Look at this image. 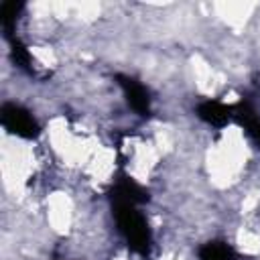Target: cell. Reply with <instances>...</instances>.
I'll list each match as a JSON object with an SVG mask.
<instances>
[{
  "instance_id": "cell-2",
  "label": "cell",
  "mask_w": 260,
  "mask_h": 260,
  "mask_svg": "<svg viewBox=\"0 0 260 260\" xmlns=\"http://www.w3.org/2000/svg\"><path fill=\"white\" fill-rule=\"evenodd\" d=\"M211 10L215 12V18L230 28H244L256 10V4H246V2H221L213 4Z\"/></svg>"
},
{
  "instance_id": "cell-1",
  "label": "cell",
  "mask_w": 260,
  "mask_h": 260,
  "mask_svg": "<svg viewBox=\"0 0 260 260\" xmlns=\"http://www.w3.org/2000/svg\"><path fill=\"white\" fill-rule=\"evenodd\" d=\"M43 211L47 228L55 236H69L73 232L77 223V207L69 191H65L63 187L49 191L43 199Z\"/></svg>"
},
{
  "instance_id": "cell-3",
  "label": "cell",
  "mask_w": 260,
  "mask_h": 260,
  "mask_svg": "<svg viewBox=\"0 0 260 260\" xmlns=\"http://www.w3.org/2000/svg\"><path fill=\"white\" fill-rule=\"evenodd\" d=\"M234 246L242 256L254 258L260 254V228L252 223H242L234 232Z\"/></svg>"
}]
</instances>
